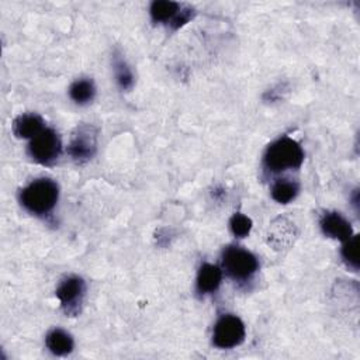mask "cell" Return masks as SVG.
<instances>
[{
    "label": "cell",
    "instance_id": "1",
    "mask_svg": "<svg viewBox=\"0 0 360 360\" xmlns=\"http://www.w3.org/2000/svg\"><path fill=\"white\" fill-rule=\"evenodd\" d=\"M59 200V186L48 177H41L27 184L20 191L21 205L31 214L45 215L51 212Z\"/></svg>",
    "mask_w": 360,
    "mask_h": 360
},
{
    "label": "cell",
    "instance_id": "2",
    "mask_svg": "<svg viewBox=\"0 0 360 360\" xmlns=\"http://www.w3.org/2000/svg\"><path fill=\"white\" fill-rule=\"evenodd\" d=\"M302 162L304 150L301 145L290 136H281L271 142L263 155V166L270 173L298 169Z\"/></svg>",
    "mask_w": 360,
    "mask_h": 360
},
{
    "label": "cell",
    "instance_id": "3",
    "mask_svg": "<svg viewBox=\"0 0 360 360\" xmlns=\"http://www.w3.org/2000/svg\"><path fill=\"white\" fill-rule=\"evenodd\" d=\"M222 269L225 273L236 281H245L252 278V276L259 270L257 257L236 245H229L222 252Z\"/></svg>",
    "mask_w": 360,
    "mask_h": 360
},
{
    "label": "cell",
    "instance_id": "4",
    "mask_svg": "<svg viewBox=\"0 0 360 360\" xmlns=\"http://www.w3.org/2000/svg\"><path fill=\"white\" fill-rule=\"evenodd\" d=\"M60 150V138L52 128H44L38 135L31 139L28 145V153L32 160L44 166L53 165L58 160Z\"/></svg>",
    "mask_w": 360,
    "mask_h": 360
},
{
    "label": "cell",
    "instance_id": "5",
    "mask_svg": "<svg viewBox=\"0 0 360 360\" xmlns=\"http://www.w3.org/2000/svg\"><path fill=\"white\" fill-rule=\"evenodd\" d=\"M98 129L93 124H80L72 134L68 146L69 156L77 163L89 162L97 152Z\"/></svg>",
    "mask_w": 360,
    "mask_h": 360
},
{
    "label": "cell",
    "instance_id": "6",
    "mask_svg": "<svg viewBox=\"0 0 360 360\" xmlns=\"http://www.w3.org/2000/svg\"><path fill=\"white\" fill-rule=\"evenodd\" d=\"M246 329L242 319L232 314L222 315L212 330V343L219 349H232L245 340Z\"/></svg>",
    "mask_w": 360,
    "mask_h": 360
},
{
    "label": "cell",
    "instance_id": "7",
    "mask_svg": "<svg viewBox=\"0 0 360 360\" xmlns=\"http://www.w3.org/2000/svg\"><path fill=\"white\" fill-rule=\"evenodd\" d=\"M86 295V283L79 276L65 277L56 287V297L66 315H77Z\"/></svg>",
    "mask_w": 360,
    "mask_h": 360
},
{
    "label": "cell",
    "instance_id": "8",
    "mask_svg": "<svg viewBox=\"0 0 360 360\" xmlns=\"http://www.w3.org/2000/svg\"><path fill=\"white\" fill-rule=\"evenodd\" d=\"M321 229L323 232V235H326L328 238H333L342 242H346L349 238H352L353 229L350 222L339 212L332 211V212H325L321 218Z\"/></svg>",
    "mask_w": 360,
    "mask_h": 360
},
{
    "label": "cell",
    "instance_id": "9",
    "mask_svg": "<svg viewBox=\"0 0 360 360\" xmlns=\"http://www.w3.org/2000/svg\"><path fill=\"white\" fill-rule=\"evenodd\" d=\"M297 236V229L292 222L287 221L285 218L276 219L269 231H267V243L273 246V249H285L291 243H294V239Z\"/></svg>",
    "mask_w": 360,
    "mask_h": 360
},
{
    "label": "cell",
    "instance_id": "10",
    "mask_svg": "<svg viewBox=\"0 0 360 360\" xmlns=\"http://www.w3.org/2000/svg\"><path fill=\"white\" fill-rule=\"evenodd\" d=\"M222 281V270L217 264L202 263L198 269L195 278V290L198 294L205 295L215 292Z\"/></svg>",
    "mask_w": 360,
    "mask_h": 360
},
{
    "label": "cell",
    "instance_id": "11",
    "mask_svg": "<svg viewBox=\"0 0 360 360\" xmlns=\"http://www.w3.org/2000/svg\"><path fill=\"white\" fill-rule=\"evenodd\" d=\"M44 129V120L35 112H24L14 118L13 132L17 138L32 139Z\"/></svg>",
    "mask_w": 360,
    "mask_h": 360
},
{
    "label": "cell",
    "instance_id": "12",
    "mask_svg": "<svg viewBox=\"0 0 360 360\" xmlns=\"http://www.w3.org/2000/svg\"><path fill=\"white\" fill-rule=\"evenodd\" d=\"M45 345L48 350L55 356H66L72 353L75 347L73 338L63 329H52L45 338Z\"/></svg>",
    "mask_w": 360,
    "mask_h": 360
},
{
    "label": "cell",
    "instance_id": "13",
    "mask_svg": "<svg viewBox=\"0 0 360 360\" xmlns=\"http://www.w3.org/2000/svg\"><path fill=\"white\" fill-rule=\"evenodd\" d=\"M181 8V4L172 0H155L150 3L149 14L153 22L172 24Z\"/></svg>",
    "mask_w": 360,
    "mask_h": 360
},
{
    "label": "cell",
    "instance_id": "14",
    "mask_svg": "<svg viewBox=\"0 0 360 360\" xmlns=\"http://www.w3.org/2000/svg\"><path fill=\"white\" fill-rule=\"evenodd\" d=\"M69 96L79 105H84V104L91 103L94 96H96L94 82L91 79H87V77L75 80L69 87Z\"/></svg>",
    "mask_w": 360,
    "mask_h": 360
},
{
    "label": "cell",
    "instance_id": "15",
    "mask_svg": "<svg viewBox=\"0 0 360 360\" xmlns=\"http://www.w3.org/2000/svg\"><path fill=\"white\" fill-rule=\"evenodd\" d=\"M112 70H114V76H115V82L118 84V87L121 90H129L134 86V73L129 68V65L127 63V60L122 58V55L120 52H114L112 53Z\"/></svg>",
    "mask_w": 360,
    "mask_h": 360
},
{
    "label": "cell",
    "instance_id": "16",
    "mask_svg": "<svg viewBox=\"0 0 360 360\" xmlns=\"http://www.w3.org/2000/svg\"><path fill=\"white\" fill-rule=\"evenodd\" d=\"M300 191V186L294 180L278 179L271 186V198L278 204H288L292 201Z\"/></svg>",
    "mask_w": 360,
    "mask_h": 360
},
{
    "label": "cell",
    "instance_id": "17",
    "mask_svg": "<svg viewBox=\"0 0 360 360\" xmlns=\"http://www.w3.org/2000/svg\"><path fill=\"white\" fill-rule=\"evenodd\" d=\"M340 253L346 266L357 271L359 270V236L353 235L352 238H349L345 242Z\"/></svg>",
    "mask_w": 360,
    "mask_h": 360
},
{
    "label": "cell",
    "instance_id": "18",
    "mask_svg": "<svg viewBox=\"0 0 360 360\" xmlns=\"http://www.w3.org/2000/svg\"><path fill=\"white\" fill-rule=\"evenodd\" d=\"M229 226L232 233L236 238H245L250 233L252 229V219L240 212H236L232 215V218L229 219Z\"/></svg>",
    "mask_w": 360,
    "mask_h": 360
},
{
    "label": "cell",
    "instance_id": "19",
    "mask_svg": "<svg viewBox=\"0 0 360 360\" xmlns=\"http://www.w3.org/2000/svg\"><path fill=\"white\" fill-rule=\"evenodd\" d=\"M195 15V11L193 7L190 6H181L179 14L176 15V18L172 21V28L173 30H177L180 27H183L184 24H187L190 20H193V17Z\"/></svg>",
    "mask_w": 360,
    "mask_h": 360
}]
</instances>
